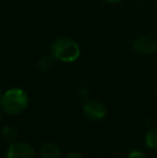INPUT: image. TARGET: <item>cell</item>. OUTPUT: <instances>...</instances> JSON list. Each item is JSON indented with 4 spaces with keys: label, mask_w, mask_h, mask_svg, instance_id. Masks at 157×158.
Segmentation results:
<instances>
[{
    "label": "cell",
    "mask_w": 157,
    "mask_h": 158,
    "mask_svg": "<svg viewBox=\"0 0 157 158\" xmlns=\"http://www.w3.org/2000/svg\"><path fill=\"white\" fill-rule=\"evenodd\" d=\"M65 158H83L80 153H76V152H70L69 154L66 155Z\"/></svg>",
    "instance_id": "8fae6325"
},
{
    "label": "cell",
    "mask_w": 157,
    "mask_h": 158,
    "mask_svg": "<svg viewBox=\"0 0 157 158\" xmlns=\"http://www.w3.org/2000/svg\"><path fill=\"white\" fill-rule=\"evenodd\" d=\"M0 97H1V90H0Z\"/></svg>",
    "instance_id": "5bb4252c"
},
{
    "label": "cell",
    "mask_w": 157,
    "mask_h": 158,
    "mask_svg": "<svg viewBox=\"0 0 157 158\" xmlns=\"http://www.w3.org/2000/svg\"><path fill=\"white\" fill-rule=\"evenodd\" d=\"M105 1L109 2V3H118V2H119L121 0H105Z\"/></svg>",
    "instance_id": "7c38bea8"
},
{
    "label": "cell",
    "mask_w": 157,
    "mask_h": 158,
    "mask_svg": "<svg viewBox=\"0 0 157 158\" xmlns=\"http://www.w3.org/2000/svg\"><path fill=\"white\" fill-rule=\"evenodd\" d=\"M0 106L9 115L21 114L28 106V96L21 88H11L0 97Z\"/></svg>",
    "instance_id": "6da1fadb"
},
{
    "label": "cell",
    "mask_w": 157,
    "mask_h": 158,
    "mask_svg": "<svg viewBox=\"0 0 157 158\" xmlns=\"http://www.w3.org/2000/svg\"><path fill=\"white\" fill-rule=\"evenodd\" d=\"M1 135L6 141L14 142V140L17 138V130L12 126H6L2 129Z\"/></svg>",
    "instance_id": "ba28073f"
},
{
    "label": "cell",
    "mask_w": 157,
    "mask_h": 158,
    "mask_svg": "<svg viewBox=\"0 0 157 158\" xmlns=\"http://www.w3.org/2000/svg\"><path fill=\"white\" fill-rule=\"evenodd\" d=\"M35 150L30 144L25 142H12L9 146L8 158H35Z\"/></svg>",
    "instance_id": "5b68a950"
},
{
    "label": "cell",
    "mask_w": 157,
    "mask_h": 158,
    "mask_svg": "<svg viewBox=\"0 0 157 158\" xmlns=\"http://www.w3.org/2000/svg\"><path fill=\"white\" fill-rule=\"evenodd\" d=\"M51 53L56 60L63 63H73L80 57L81 50L79 44L73 40L68 38H59L52 44Z\"/></svg>",
    "instance_id": "7a4b0ae2"
},
{
    "label": "cell",
    "mask_w": 157,
    "mask_h": 158,
    "mask_svg": "<svg viewBox=\"0 0 157 158\" xmlns=\"http://www.w3.org/2000/svg\"><path fill=\"white\" fill-rule=\"evenodd\" d=\"M41 158H63L59 146L54 143H45L40 148Z\"/></svg>",
    "instance_id": "8992f818"
},
{
    "label": "cell",
    "mask_w": 157,
    "mask_h": 158,
    "mask_svg": "<svg viewBox=\"0 0 157 158\" xmlns=\"http://www.w3.org/2000/svg\"><path fill=\"white\" fill-rule=\"evenodd\" d=\"M0 121H1V112H0Z\"/></svg>",
    "instance_id": "4fadbf2b"
},
{
    "label": "cell",
    "mask_w": 157,
    "mask_h": 158,
    "mask_svg": "<svg viewBox=\"0 0 157 158\" xmlns=\"http://www.w3.org/2000/svg\"><path fill=\"white\" fill-rule=\"evenodd\" d=\"M127 158H147L144 154H143L141 151H138V150H134L128 154Z\"/></svg>",
    "instance_id": "30bf717a"
},
{
    "label": "cell",
    "mask_w": 157,
    "mask_h": 158,
    "mask_svg": "<svg viewBox=\"0 0 157 158\" xmlns=\"http://www.w3.org/2000/svg\"><path fill=\"white\" fill-rule=\"evenodd\" d=\"M145 143L149 148L157 150V128H153L147 131L145 135Z\"/></svg>",
    "instance_id": "52a82bcc"
},
{
    "label": "cell",
    "mask_w": 157,
    "mask_h": 158,
    "mask_svg": "<svg viewBox=\"0 0 157 158\" xmlns=\"http://www.w3.org/2000/svg\"><path fill=\"white\" fill-rule=\"evenodd\" d=\"M55 60V58L53 56H44L40 59L38 66H39V69L41 71H48V69L52 67L53 64V61Z\"/></svg>",
    "instance_id": "9c48e42d"
},
{
    "label": "cell",
    "mask_w": 157,
    "mask_h": 158,
    "mask_svg": "<svg viewBox=\"0 0 157 158\" xmlns=\"http://www.w3.org/2000/svg\"><path fill=\"white\" fill-rule=\"evenodd\" d=\"M134 48L140 54H153L157 51V37L153 35H140L134 40Z\"/></svg>",
    "instance_id": "3957f363"
},
{
    "label": "cell",
    "mask_w": 157,
    "mask_h": 158,
    "mask_svg": "<svg viewBox=\"0 0 157 158\" xmlns=\"http://www.w3.org/2000/svg\"><path fill=\"white\" fill-rule=\"evenodd\" d=\"M83 112L92 121H101L107 115V108L98 100H89L83 106Z\"/></svg>",
    "instance_id": "277c9868"
}]
</instances>
